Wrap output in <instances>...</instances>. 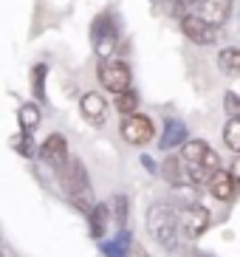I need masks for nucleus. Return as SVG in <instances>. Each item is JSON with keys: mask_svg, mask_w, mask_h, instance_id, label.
I'll use <instances>...</instances> for the list:
<instances>
[{"mask_svg": "<svg viewBox=\"0 0 240 257\" xmlns=\"http://www.w3.org/2000/svg\"><path fill=\"white\" fill-rule=\"evenodd\" d=\"M116 107H119V113H136V107H139V96H136V91H122L119 99H116Z\"/></svg>", "mask_w": 240, "mask_h": 257, "instance_id": "21", "label": "nucleus"}, {"mask_svg": "<svg viewBox=\"0 0 240 257\" xmlns=\"http://www.w3.org/2000/svg\"><path fill=\"white\" fill-rule=\"evenodd\" d=\"M181 164H184V175H187V187H198V184H206L215 170L220 167L218 153L212 150L206 142L201 139H192V142L181 144Z\"/></svg>", "mask_w": 240, "mask_h": 257, "instance_id": "1", "label": "nucleus"}, {"mask_svg": "<svg viewBox=\"0 0 240 257\" xmlns=\"http://www.w3.org/2000/svg\"><path fill=\"white\" fill-rule=\"evenodd\" d=\"M223 139H226V147L232 153H240V119L237 116H229L223 127Z\"/></svg>", "mask_w": 240, "mask_h": 257, "instance_id": "19", "label": "nucleus"}, {"mask_svg": "<svg viewBox=\"0 0 240 257\" xmlns=\"http://www.w3.org/2000/svg\"><path fill=\"white\" fill-rule=\"evenodd\" d=\"M181 9H187V15H195L209 26L220 29L232 15V0H181Z\"/></svg>", "mask_w": 240, "mask_h": 257, "instance_id": "4", "label": "nucleus"}, {"mask_svg": "<svg viewBox=\"0 0 240 257\" xmlns=\"http://www.w3.org/2000/svg\"><path fill=\"white\" fill-rule=\"evenodd\" d=\"M119 133L128 144L142 147V144H147L156 136V127H153V121L142 113H125L122 116V124H119Z\"/></svg>", "mask_w": 240, "mask_h": 257, "instance_id": "7", "label": "nucleus"}, {"mask_svg": "<svg viewBox=\"0 0 240 257\" xmlns=\"http://www.w3.org/2000/svg\"><path fill=\"white\" fill-rule=\"evenodd\" d=\"M206 189L212 192V198H218V201H232L234 192H237V184H234V175L226 173V170H215V173L206 178Z\"/></svg>", "mask_w": 240, "mask_h": 257, "instance_id": "10", "label": "nucleus"}, {"mask_svg": "<svg viewBox=\"0 0 240 257\" xmlns=\"http://www.w3.org/2000/svg\"><path fill=\"white\" fill-rule=\"evenodd\" d=\"M161 175L167 178L170 187H187V175H184L181 159H167L164 164H161Z\"/></svg>", "mask_w": 240, "mask_h": 257, "instance_id": "15", "label": "nucleus"}, {"mask_svg": "<svg viewBox=\"0 0 240 257\" xmlns=\"http://www.w3.org/2000/svg\"><path fill=\"white\" fill-rule=\"evenodd\" d=\"M142 167H144V170H150V173H156V170H158L156 161H153L150 156H142Z\"/></svg>", "mask_w": 240, "mask_h": 257, "instance_id": "26", "label": "nucleus"}, {"mask_svg": "<svg viewBox=\"0 0 240 257\" xmlns=\"http://www.w3.org/2000/svg\"><path fill=\"white\" fill-rule=\"evenodd\" d=\"M99 82L110 93H122L130 88V68L122 60H105L99 65Z\"/></svg>", "mask_w": 240, "mask_h": 257, "instance_id": "8", "label": "nucleus"}, {"mask_svg": "<svg viewBox=\"0 0 240 257\" xmlns=\"http://www.w3.org/2000/svg\"><path fill=\"white\" fill-rule=\"evenodd\" d=\"M37 153H40V161H45V164H51V167H60L62 161L68 159V142H65V136L51 133V136L40 144Z\"/></svg>", "mask_w": 240, "mask_h": 257, "instance_id": "11", "label": "nucleus"}, {"mask_svg": "<svg viewBox=\"0 0 240 257\" xmlns=\"http://www.w3.org/2000/svg\"><path fill=\"white\" fill-rule=\"evenodd\" d=\"M45 74H48V68H45V65H34V74H31V88H34L37 99H45Z\"/></svg>", "mask_w": 240, "mask_h": 257, "instance_id": "22", "label": "nucleus"}, {"mask_svg": "<svg viewBox=\"0 0 240 257\" xmlns=\"http://www.w3.org/2000/svg\"><path fill=\"white\" fill-rule=\"evenodd\" d=\"M175 220H178V232H184L187 237H198L209 226V212L198 201H187L175 209Z\"/></svg>", "mask_w": 240, "mask_h": 257, "instance_id": "6", "label": "nucleus"}, {"mask_svg": "<svg viewBox=\"0 0 240 257\" xmlns=\"http://www.w3.org/2000/svg\"><path fill=\"white\" fill-rule=\"evenodd\" d=\"M0 257H3V251H0Z\"/></svg>", "mask_w": 240, "mask_h": 257, "instance_id": "27", "label": "nucleus"}, {"mask_svg": "<svg viewBox=\"0 0 240 257\" xmlns=\"http://www.w3.org/2000/svg\"><path fill=\"white\" fill-rule=\"evenodd\" d=\"M130 243H133L130 232L128 229H119V234H116L113 240H107L105 246H102V251H105V257H125L130 249Z\"/></svg>", "mask_w": 240, "mask_h": 257, "instance_id": "16", "label": "nucleus"}, {"mask_svg": "<svg viewBox=\"0 0 240 257\" xmlns=\"http://www.w3.org/2000/svg\"><path fill=\"white\" fill-rule=\"evenodd\" d=\"M226 113L229 116H237L240 113V105H237V96H234L232 91L226 93Z\"/></svg>", "mask_w": 240, "mask_h": 257, "instance_id": "24", "label": "nucleus"}, {"mask_svg": "<svg viewBox=\"0 0 240 257\" xmlns=\"http://www.w3.org/2000/svg\"><path fill=\"white\" fill-rule=\"evenodd\" d=\"M125 257H150V254H147L139 243H130V249H128V254H125Z\"/></svg>", "mask_w": 240, "mask_h": 257, "instance_id": "25", "label": "nucleus"}, {"mask_svg": "<svg viewBox=\"0 0 240 257\" xmlns=\"http://www.w3.org/2000/svg\"><path fill=\"white\" fill-rule=\"evenodd\" d=\"M181 31H184L195 46H212V43L218 40V29L209 26L206 20H201V17H195V15L181 17Z\"/></svg>", "mask_w": 240, "mask_h": 257, "instance_id": "9", "label": "nucleus"}, {"mask_svg": "<svg viewBox=\"0 0 240 257\" xmlns=\"http://www.w3.org/2000/svg\"><path fill=\"white\" fill-rule=\"evenodd\" d=\"M60 178H62L65 192L71 195V201L76 204V209L88 212L90 206H93V198H90V187H88V173H85V167L79 164L76 159H65L60 164Z\"/></svg>", "mask_w": 240, "mask_h": 257, "instance_id": "3", "label": "nucleus"}, {"mask_svg": "<svg viewBox=\"0 0 240 257\" xmlns=\"http://www.w3.org/2000/svg\"><path fill=\"white\" fill-rule=\"evenodd\" d=\"M184 139H187V124L181 119H167L158 147H161V150H173V147H181V144H184Z\"/></svg>", "mask_w": 240, "mask_h": 257, "instance_id": "13", "label": "nucleus"}, {"mask_svg": "<svg viewBox=\"0 0 240 257\" xmlns=\"http://www.w3.org/2000/svg\"><path fill=\"white\" fill-rule=\"evenodd\" d=\"M12 147H17L23 156H31V139H29V133H23V130H20V133L12 139Z\"/></svg>", "mask_w": 240, "mask_h": 257, "instance_id": "23", "label": "nucleus"}, {"mask_svg": "<svg viewBox=\"0 0 240 257\" xmlns=\"http://www.w3.org/2000/svg\"><path fill=\"white\" fill-rule=\"evenodd\" d=\"M218 65L226 71V74L234 76V74L240 71V51H237V48H232V46L223 48V51L218 54Z\"/></svg>", "mask_w": 240, "mask_h": 257, "instance_id": "18", "label": "nucleus"}, {"mask_svg": "<svg viewBox=\"0 0 240 257\" xmlns=\"http://www.w3.org/2000/svg\"><path fill=\"white\" fill-rule=\"evenodd\" d=\"M90 40H93V48H96V54L102 57V60L116 51V43H119V26H116V17H113L110 12H105V15H99L96 20H93Z\"/></svg>", "mask_w": 240, "mask_h": 257, "instance_id": "5", "label": "nucleus"}, {"mask_svg": "<svg viewBox=\"0 0 240 257\" xmlns=\"http://www.w3.org/2000/svg\"><path fill=\"white\" fill-rule=\"evenodd\" d=\"M37 127H40V107L29 102V105H23V107H20V130L31 136V133H34Z\"/></svg>", "mask_w": 240, "mask_h": 257, "instance_id": "17", "label": "nucleus"}, {"mask_svg": "<svg viewBox=\"0 0 240 257\" xmlns=\"http://www.w3.org/2000/svg\"><path fill=\"white\" fill-rule=\"evenodd\" d=\"M107 218H110V209H107V204H93V206L88 209V223H90V234H93V237H105Z\"/></svg>", "mask_w": 240, "mask_h": 257, "instance_id": "14", "label": "nucleus"}, {"mask_svg": "<svg viewBox=\"0 0 240 257\" xmlns=\"http://www.w3.org/2000/svg\"><path fill=\"white\" fill-rule=\"evenodd\" d=\"M107 209H113V215H116V226L125 229V223H128V198L125 195H113V201H110Z\"/></svg>", "mask_w": 240, "mask_h": 257, "instance_id": "20", "label": "nucleus"}, {"mask_svg": "<svg viewBox=\"0 0 240 257\" xmlns=\"http://www.w3.org/2000/svg\"><path fill=\"white\" fill-rule=\"evenodd\" d=\"M147 229L156 237V243H161L167 251L178 249V240H181L178 220H175V209H170L167 204H153L147 209Z\"/></svg>", "mask_w": 240, "mask_h": 257, "instance_id": "2", "label": "nucleus"}, {"mask_svg": "<svg viewBox=\"0 0 240 257\" xmlns=\"http://www.w3.org/2000/svg\"><path fill=\"white\" fill-rule=\"evenodd\" d=\"M79 107H82V116L90 121V124H105L107 119V102L102 93L88 91L82 99H79Z\"/></svg>", "mask_w": 240, "mask_h": 257, "instance_id": "12", "label": "nucleus"}]
</instances>
